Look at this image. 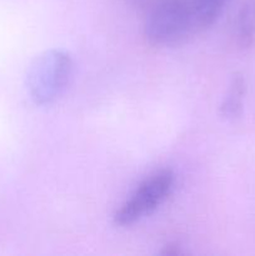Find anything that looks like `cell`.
<instances>
[{
    "label": "cell",
    "mask_w": 255,
    "mask_h": 256,
    "mask_svg": "<svg viewBox=\"0 0 255 256\" xmlns=\"http://www.w3.org/2000/svg\"><path fill=\"white\" fill-rule=\"evenodd\" d=\"M229 0H160L150 8L145 38L156 46L176 45L204 32Z\"/></svg>",
    "instance_id": "6da1fadb"
},
{
    "label": "cell",
    "mask_w": 255,
    "mask_h": 256,
    "mask_svg": "<svg viewBox=\"0 0 255 256\" xmlns=\"http://www.w3.org/2000/svg\"><path fill=\"white\" fill-rule=\"evenodd\" d=\"M72 59L65 52L49 50L39 55L28 74V88L34 102L45 105L59 98L72 80Z\"/></svg>",
    "instance_id": "7a4b0ae2"
},
{
    "label": "cell",
    "mask_w": 255,
    "mask_h": 256,
    "mask_svg": "<svg viewBox=\"0 0 255 256\" xmlns=\"http://www.w3.org/2000/svg\"><path fill=\"white\" fill-rule=\"evenodd\" d=\"M174 172L162 169L148 176L136 188L132 196L116 210L114 222L119 226H130L154 212L172 192Z\"/></svg>",
    "instance_id": "3957f363"
},
{
    "label": "cell",
    "mask_w": 255,
    "mask_h": 256,
    "mask_svg": "<svg viewBox=\"0 0 255 256\" xmlns=\"http://www.w3.org/2000/svg\"><path fill=\"white\" fill-rule=\"evenodd\" d=\"M234 36L240 48H249L255 42V0H244L236 14Z\"/></svg>",
    "instance_id": "277c9868"
},
{
    "label": "cell",
    "mask_w": 255,
    "mask_h": 256,
    "mask_svg": "<svg viewBox=\"0 0 255 256\" xmlns=\"http://www.w3.org/2000/svg\"><path fill=\"white\" fill-rule=\"evenodd\" d=\"M245 94V82L242 75H236L232 79L228 90L226 96L224 98L220 106V112L226 119H234L240 114L242 108V99Z\"/></svg>",
    "instance_id": "5b68a950"
},
{
    "label": "cell",
    "mask_w": 255,
    "mask_h": 256,
    "mask_svg": "<svg viewBox=\"0 0 255 256\" xmlns=\"http://www.w3.org/2000/svg\"><path fill=\"white\" fill-rule=\"evenodd\" d=\"M162 254L175 256V255L182 254V248H180V245L178 244V242H170V244L165 245L164 250L162 252Z\"/></svg>",
    "instance_id": "8992f818"
},
{
    "label": "cell",
    "mask_w": 255,
    "mask_h": 256,
    "mask_svg": "<svg viewBox=\"0 0 255 256\" xmlns=\"http://www.w3.org/2000/svg\"><path fill=\"white\" fill-rule=\"evenodd\" d=\"M132 2L139 8H146L150 4V0H132Z\"/></svg>",
    "instance_id": "52a82bcc"
}]
</instances>
